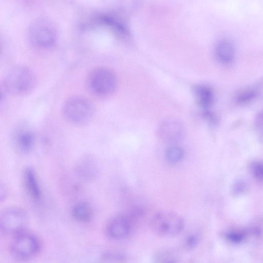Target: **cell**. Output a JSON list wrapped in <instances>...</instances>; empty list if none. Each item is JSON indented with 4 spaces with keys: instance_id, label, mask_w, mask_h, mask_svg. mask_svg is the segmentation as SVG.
<instances>
[{
    "instance_id": "5",
    "label": "cell",
    "mask_w": 263,
    "mask_h": 263,
    "mask_svg": "<svg viewBox=\"0 0 263 263\" xmlns=\"http://www.w3.org/2000/svg\"><path fill=\"white\" fill-rule=\"evenodd\" d=\"M149 226L153 232L161 237H172L179 234L184 227V221L178 214L169 210L156 213Z\"/></svg>"
},
{
    "instance_id": "3",
    "label": "cell",
    "mask_w": 263,
    "mask_h": 263,
    "mask_svg": "<svg viewBox=\"0 0 263 263\" xmlns=\"http://www.w3.org/2000/svg\"><path fill=\"white\" fill-rule=\"evenodd\" d=\"M41 248L39 238L27 230L13 236L10 246L12 256L21 261H27L34 258L40 252Z\"/></svg>"
},
{
    "instance_id": "8",
    "label": "cell",
    "mask_w": 263,
    "mask_h": 263,
    "mask_svg": "<svg viewBox=\"0 0 263 263\" xmlns=\"http://www.w3.org/2000/svg\"><path fill=\"white\" fill-rule=\"evenodd\" d=\"M133 224V219L128 214H118L111 218L107 223L106 233L112 239H122L130 233Z\"/></svg>"
},
{
    "instance_id": "2",
    "label": "cell",
    "mask_w": 263,
    "mask_h": 263,
    "mask_svg": "<svg viewBox=\"0 0 263 263\" xmlns=\"http://www.w3.org/2000/svg\"><path fill=\"white\" fill-rule=\"evenodd\" d=\"M64 118L70 123L85 125L92 119L95 109L92 103L82 96H73L68 99L62 107Z\"/></svg>"
},
{
    "instance_id": "7",
    "label": "cell",
    "mask_w": 263,
    "mask_h": 263,
    "mask_svg": "<svg viewBox=\"0 0 263 263\" xmlns=\"http://www.w3.org/2000/svg\"><path fill=\"white\" fill-rule=\"evenodd\" d=\"M117 81L114 73L110 69L100 67L89 74L87 85L90 91L99 96L111 94L115 89Z\"/></svg>"
},
{
    "instance_id": "18",
    "label": "cell",
    "mask_w": 263,
    "mask_h": 263,
    "mask_svg": "<svg viewBox=\"0 0 263 263\" xmlns=\"http://www.w3.org/2000/svg\"><path fill=\"white\" fill-rule=\"evenodd\" d=\"M178 261L176 255L167 250L159 252L154 257V263H178Z\"/></svg>"
},
{
    "instance_id": "11",
    "label": "cell",
    "mask_w": 263,
    "mask_h": 263,
    "mask_svg": "<svg viewBox=\"0 0 263 263\" xmlns=\"http://www.w3.org/2000/svg\"><path fill=\"white\" fill-rule=\"evenodd\" d=\"M35 142L33 132L26 127L17 130L13 137L14 146L17 152L21 154L29 153L32 148Z\"/></svg>"
},
{
    "instance_id": "16",
    "label": "cell",
    "mask_w": 263,
    "mask_h": 263,
    "mask_svg": "<svg viewBox=\"0 0 263 263\" xmlns=\"http://www.w3.org/2000/svg\"><path fill=\"white\" fill-rule=\"evenodd\" d=\"M184 151L177 145H172L169 147L165 153V158L168 163L174 165L179 163L183 159Z\"/></svg>"
},
{
    "instance_id": "10",
    "label": "cell",
    "mask_w": 263,
    "mask_h": 263,
    "mask_svg": "<svg viewBox=\"0 0 263 263\" xmlns=\"http://www.w3.org/2000/svg\"><path fill=\"white\" fill-rule=\"evenodd\" d=\"M74 172L78 178L85 182H91L97 179L99 166L97 159L91 154H85L77 161Z\"/></svg>"
},
{
    "instance_id": "20",
    "label": "cell",
    "mask_w": 263,
    "mask_h": 263,
    "mask_svg": "<svg viewBox=\"0 0 263 263\" xmlns=\"http://www.w3.org/2000/svg\"><path fill=\"white\" fill-rule=\"evenodd\" d=\"M198 242V238L196 235L192 234L189 235L185 239V244L186 247L192 248L196 246Z\"/></svg>"
},
{
    "instance_id": "4",
    "label": "cell",
    "mask_w": 263,
    "mask_h": 263,
    "mask_svg": "<svg viewBox=\"0 0 263 263\" xmlns=\"http://www.w3.org/2000/svg\"><path fill=\"white\" fill-rule=\"evenodd\" d=\"M35 83L32 71L24 66H17L10 69L4 79V89L14 95H24L31 91Z\"/></svg>"
},
{
    "instance_id": "12",
    "label": "cell",
    "mask_w": 263,
    "mask_h": 263,
    "mask_svg": "<svg viewBox=\"0 0 263 263\" xmlns=\"http://www.w3.org/2000/svg\"><path fill=\"white\" fill-rule=\"evenodd\" d=\"M23 181L25 189L30 197L35 201L41 199L42 193L39 183L33 168L26 167L23 172Z\"/></svg>"
},
{
    "instance_id": "17",
    "label": "cell",
    "mask_w": 263,
    "mask_h": 263,
    "mask_svg": "<svg viewBox=\"0 0 263 263\" xmlns=\"http://www.w3.org/2000/svg\"><path fill=\"white\" fill-rule=\"evenodd\" d=\"M125 256L116 251L104 252L100 256L98 263H125Z\"/></svg>"
},
{
    "instance_id": "13",
    "label": "cell",
    "mask_w": 263,
    "mask_h": 263,
    "mask_svg": "<svg viewBox=\"0 0 263 263\" xmlns=\"http://www.w3.org/2000/svg\"><path fill=\"white\" fill-rule=\"evenodd\" d=\"M215 54L218 60L225 64L230 63L234 56V48L231 42L222 40L218 43L215 48Z\"/></svg>"
},
{
    "instance_id": "15",
    "label": "cell",
    "mask_w": 263,
    "mask_h": 263,
    "mask_svg": "<svg viewBox=\"0 0 263 263\" xmlns=\"http://www.w3.org/2000/svg\"><path fill=\"white\" fill-rule=\"evenodd\" d=\"M196 101L202 107H209L213 102V93L208 86L204 85H196L194 88Z\"/></svg>"
},
{
    "instance_id": "14",
    "label": "cell",
    "mask_w": 263,
    "mask_h": 263,
    "mask_svg": "<svg viewBox=\"0 0 263 263\" xmlns=\"http://www.w3.org/2000/svg\"><path fill=\"white\" fill-rule=\"evenodd\" d=\"M73 218L80 222H89L93 216V211L90 205L85 202H80L73 206L71 211Z\"/></svg>"
},
{
    "instance_id": "6",
    "label": "cell",
    "mask_w": 263,
    "mask_h": 263,
    "mask_svg": "<svg viewBox=\"0 0 263 263\" xmlns=\"http://www.w3.org/2000/svg\"><path fill=\"white\" fill-rule=\"evenodd\" d=\"M28 217L26 212L17 207H9L1 213L0 229L7 235L14 236L26 230Z\"/></svg>"
},
{
    "instance_id": "9",
    "label": "cell",
    "mask_w": 263,
    "mask_h": 263,
    "mask_svg": "<svg viewBox=\"0 0 263 263\" xmlns=\"http://www.w3.org/2000/svg\"><path fill=\"white\" fill-rule=\"evenodd\" d=\"M157 134L164 142L174 144L181 141L184 137L185 128L180 120L175 118H167L158 125Z\"/></svg>"
},
{
    "instance_id": "19",
    "label": "cell",
    "mask_w": 263,
    "mask_h": 263,
    "mask_svg": "<svg viewBox=\"0 0 263 263\" xmlns=\"http://www.w3.org/2000/svg\"><path fill=\"white\" fill-rule=\"evenodd\" d=\"M252 170L258 179L263 180V164L259 162L254 163L252 165Z\"/></svg>"
},
{
    "instance_id": "1",
    "label": "cell",
    "mask_w": 263,
    "mask_h": 263,
    "mask_svg": "<svg viewBox=\"0 0 263 263\" xmlns=\"http://www.w3.org/2000/svg\"><path fill=\"white\" fill-rule=\"evenodd\" d=\"M30 42L35 47L47 49L56 43L58 29L55 23L47 17H40L32 22L28 29Z\"/></svg>"
}]
</instances>
